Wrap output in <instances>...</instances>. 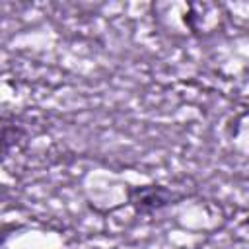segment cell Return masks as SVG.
Wrapping results in <instances>:
<instances>
[{
    "mask_svg": "<svg viewBox=\"0 0 249 249\" xmlns=\"http://www.w3.org/2000/svg\"><path fill=\"white\" fill-rule=\"evenodd\" d=\"M185 198V193H179L163 183L128 185L124 189V204L132 208L134 216H154L156 212L181 204Z\"/></svg>",
    "mask_w": 249,
    "mask_h": 249,
    "instance_id": "cell-1",
    "label": "cell"
},
{
    "mask_svg": "<svg viewBox=\"0 0 249 249\" xmlns=\"http://www.w3.org/2000/svg\"><path fill=\"white\" fill-rule=\"evenodd\" d=\"M27 140V130L16 123V117L4 115L2 119V160L6 161L12 152H16Z\"/></svg>",
    "mask_w": 249,
    "mask_h": 249,
    "instance_id": "cell-2",
    "label": "cell"
},
{
    "mask_svg": "<svg viewBox=\"0 0 249 249\" xmlns=\"http://www.w3.org/2000/svg\"><path fill=\"white\" fill-rule=\"evenodd\" d=\"M239 226H241V228H245V230L249 231V214H247V216L241 220V224H239Z\"/></svg>",
    "mask_w": 249,
    "mask_h": 249,
    "instance_id": "cell-3",
    "label": "cell"
}]
</instances>
